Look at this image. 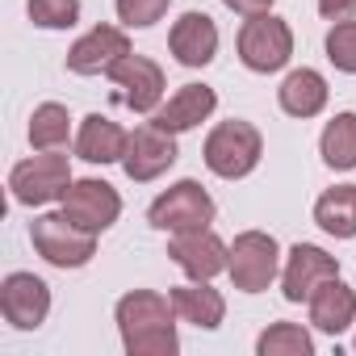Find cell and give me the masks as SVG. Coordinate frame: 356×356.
<instances>
[{"label": "cell", "instance_id": "cell-4", "mask_svg": "<svg viewBox=\"0 0 356 356\" xmlns=\"http://www.w3.org/2000/svg\"><path fill=\"white\" fill-rule=\"evenodd\" d=\"M155 231H197L214 222V197L197 185V181H176L168 193H159L147 210Z\"/></svg>", "mask_w": 356, "mask_h": 356}, {"label": "cell", "instance_id": "cell-3", "mask_svg": "<svg viewBox=\"0 0 356 356\" xmlns=\"http://www.w3.org/2000/svg\"><path fill=\"white\" fill-rule=\"evenodd\" d=\"M30 239L38 256L55 268H84L97 256V231H84L67 214H42L30 227Z\"/></svg>", "mask_w": 356, "mask_h": 356}, {"label": "cell", "instance_id": "cell-29", "mask_svg": "<svg viewBox=\"0 0 356 356\" xmlns=\"http://www.w3.org/2000/svg\"><path fill=\"white\" fill-rule=\"evenodd\" d=\"M222 5L231 13H243V17H256V13H268L273 9V0H222Z\"/></svg>", "mask_w": 356, "mask_h": 356}, {"label": "cell", "instance_id": "cell-23", "mask_svg": "<svg viewBox=\"0 0 356 356\" xmlns=\"http://www.w3.org/2000/svg\"><path fill=\"white\" fill-rule=\"evenodd\" d=\"M67 138H72L67 109L55 105V101L38 105L34 118H30V143H34V151H59V147H67Z\"/></svg>", "mask_w": 356, "mask_h": 356}, {"label": "cell", "instance_id": "cell-5", "mask_svg": "<svg viewBox=\"0 0 356 356\" xmlns=\"http://www.w3.org/2000/svg\"><path fill=\"white\" fill-rule=\"evenodd\" d=\"M289 55H293V34H289V26L281 17L256 13V17L243 22V30H239V59H243V67L268 76V72H281L289 63Z\"/></svg>", "mask_w": 356, "mask_h": 356}, {"label": "cell", "instance_id": "cell-24", "mask_svg": "<svg viewBox=\"0 0 356 356\" xmlns=\"http://www.w3.org/2000/svg\"><path fill=\"white\" fill-rule=\"evenodd\" d=\"M256 352H260V356H310V352H314V339H310V331H302L298 323H273V327L256 339Z\"/></svg>", "mask_w": 356, "mask_h": 356}, {"label": "cell", "instance_id": "cell-14", "mask_svg": "<svg viewBox=\"0 0 356 356\" xmlns=\"http://www.w3.org/2000/svg\"><path fill=\"white\" fill-rule=\"evenodd\" d=\"M126 55H130V38L118 26H97L67 51V67L76 76H101L113 63H122Z\"/></svg>", "mask_w": 356, "mask_h": 356}, {"label": "cell", "instance_id": "cell-15", "mask_svg": "<svg viewBox=\"0 0 356 356\" xmlns=\"http://www.w3.org/2000/svg\"><path fill=\"white\" fill-rule=\"evenodd\" d=\"M168 47H172V55H176V63H181V67H206L218 55V26H214V17L185 13L181 22L172 26Z\"/></svg>", "mask_w": 356, "mask_h": 356}, {"label": "cell", "instance_id": "cell-12", "mask_svg": "<svg viewBox=\"0 0 356 356\" xmlns=\"http://www.w3.org/2000/svg\"><path fill=\"white\" fill-rule=\"evenodd\" d=\"M176 143L168 130L159 126H138L130 138H126V155H122V168L130 181H155V176H163L172 163H176Z\"/></svg>", "mask_w": 356, "mask_h": 356}, {"label": "cell", "instance_id": "cell-10", "mask_svg": "<svg viewBox=\"0 0 356 356\" xmlns=\"http://www.w3.org/2000/svg\"><path fill=\"white\" fill-rule=\"evenodd\" d=\"M0 310H5V318L22 331H34L47 323L51 314V289L42 277L34 273H9L5 285H0Z\"/></svg>", "mask_w": 356, "mask_h": 356}, {"label": "cell", "instance_id": "cell-27", "mask_svg": "<svg viewBox=\"0 0 356 356\" xmlns=\"http://www.w3.org/2000/svg\"><path fill=\"white\" fill-rule=\"evenodd\" d=\"M168 5L172 0H118V17L130 30H147V26H155L168 13Z\"/></svg>", "mask_w": 356, "mask_h": 356}, {"label": "cell", "instance_id": "cell-8", "mask_svg": "<svg viewBox=\"0 0 356 356\" xmlns=\"http://www.w3.org/2000/svg\"><path fill=\"white\" fill-rule=\"evenodd\" d=\"M168 256L181 264L193 281H210L218 277L227 264H231V248L210 231V227H197V231H176L172 243H168Z\"/></svg>", "mask_w": 356, "mask_h": 356}, {"label": "cell", "instance_id": "cell-22", "mask_svg": "<svg viewBox=\"0 0 356 356\" xmlns=\"http://www.w3.org/2000/svg\"><path fill=\"white\" fill-rule=\"evenodd\" d=\"M318 151H323V163L335 172L356 168V113H335L318 138Z\"/></svg>", "mask_w": 356, "mask_h": 356}, {"label": "cell", "instance_id": "cell-9", "mask_svg": "<svg viewBox=\"0 0 356 356\" xmlns=\"http://www.w3.org/2000/svg\"><path fill=\"white\" fill-rule=\"evenodd\" d=\"M109 80L118 84V101L134 113H155L163 97V72L147 55H126L122 63L109 67Z\"/></svg>", "mask_w": 356, "mask_h": 356}, {"label": "cell", "instance_id": "cell-18", "mask_svg": "<svg viewBox=\"0 0 356 356\" xmlns=\"http://www.w3.org/2000/svg\"><path fill=\"white\" fill-rule=\"evenodd\" d=\"M126 130L101 113H88L80 122V134H76V155L88 159V163H122L126 155Z\"/></svg>", "mask_w": 356, "mask_h": 356}, {"label": "cell", "instance_id": "cell-28", "mask_svg": "<svg viewBox=\"0 0 356 356\" xmlns=\"http://www.w3.org/2000/svg\"><path fill=\"white\" fill-rule=\"evenodd\" d=\"M318 13L327 22H348L356 13V0H318Z\"/></svg>", "mask_w": 356, "mask_h": 356}, {"label": "cell", "instance_id": "cell-26", "mask_svg": "<svg viewBox=\"0 0 356 356\" xmlns=\"http://www.w3.org/2000/svg\"><path fill=\"white\" fill-rule=\"evenodd\" d=\"M327 59L339 72H356V22H335L327 34Z\"/></svg>", "mask_w": 356, "mask_h": 356}, {"label": "cell", "instance_id": "cell-13", "mask_svg": "<svg viewBox=\"0 0 356 356\" xmlns=\"http://www.w3.org/2000/svg\"><path fill=\"white\" fill-rule=\"evenodd\" d=\"M327 277H339V260L327 256L323 248L314 243H298L285 260V273H281V293L285 302H310V293L327 281Z\"/></svg>", "mask_w": 356, "mask_h": 356}, {"label": "cell", "instance_id": "cell-16", "mask_svg": "<svg viewBox=\"0 0 356 356\" xmlns=\"http://www.w3.org/2000/svg\"><path fill=\"white\" fill-rule=\"evenodd\" d=\"M214 105H218L214 88H206V84H185L163 109H155L151 126H159V130H168V134H185V130L202 126V122L214 113Z\"/></svg>", "mask_w": 356, "mask_h": 356}, {"label": "cell", "instance_id": "cell-6", "mask_svg": "<svg viewBox=\"0 0 356 356\" xmlns=\"http://www.w3.org/2000/svg\"><path fill=\"white\" fill-rule=\"evenodd\" d=\"M277 268H281V252H277V239L264 235V231H243L235 235L231 243V281L235 289L243 293H264L273 281H277Z\"/></svg>", "mask_w": 356, "mask_h": 356}, {"label": "cell", "instance_id": "cell-11", "mask_svg": "<svg viewBox=\"0 0 356 356\" xmlns=\"http://www.w3.org/2000/svg\"><path fill=\"white\" fill-rule=\"evenodd\" d=\"M63 214L84 231H109L122 214V197L105 181H72L63 193Z\"/></svg>", "mask_w": 356, "mask_h": 356}, {"label": "cell", "instance_id": "cell-20", "mask_svg": "<svg viewBox=\"0 0 356 356\" xmlns=\"http://www.w3.org/2000/svg\"><path fill=\"white\" fill-rule=\"evenodd\" d=\"M277 97H281V109L289 118H314L327 105V80L318 72H310V67H298V72L285 76V84L277 88Z\"/></svg>", "mask_w": 356, "mask_h": 356}, {"label": "cell", "instance_id": "cell-1", "mask_svg": "<svg viewBox=\"0 0 356 356\" xmlns=\"http://www.w3.org/2000/svg\"><path fill=\"white\" fill-rule=\"evenodd\" d=\"M176 306L172 298L155 293V289H134L118 302V331L130 356H176L181 339H176V323H172Z\"/></svg>", "mask_w": 356, "mask_h": 356}, {"label": "cell", "instance_id": "cell-17", "mask_svg": "<svg viewBox=\"0 0 356 356\" xmlns=\"http://www.w3.org/2000/svg\"><path fill=\"white\" fill-rule=\"evenodd\" d=\"M310 323L327 335H339L356 323V293L339 281V277H327L314 293H310Z\"/></svg>", "mask_w": 356, "mask_h": 356}, {"label": "cell", "instance_id": "cell-25", "mask_svg": "<svg viewBox=\"0 0 356 356\" xmlns=\"http://www.w3.org/2000/svg\"><path fill=\"white\" fill-rule=\"evenodd\" d=\"M30 22L42 30H72L80 22V0H30Z\"/></svg>", "mask_w": 356, "mask_h": 356}, {"label": "cell", "instance_id": "cell-21", "mask_svg": "<svg viewBox=\"0 0 356 356\" xmlns=\"http://www.w3.org/2000/svg\"><path fill=\"white\" fill-rule=\"evenodd\" d=\"M314 222L335 235V239H352L356 235V185H335L314 202Z\"/></svg>", "mask_w": 356, "mask_h": 356}, {"label": "cell", "instance_id": "cell-7", "mask_svg": "<svg viewBox=\"0 0 356 356\" xmlns=\"http://www.w3.org/2000/svg\"><path fill=\"white\" fill-rule=\"evenodd\" d=\"M67 185H72V163H67V155H55V151L22 159L9 176V189L22 206H47V202L63 197Z\"/></svg>", "mask_w": 356, "mask_h": 356}, {"label": "cell", "instance_id": "cell-19", "mask_svg": "<svg viewBox=\"0 0 356 356\" xmlns=\"http://www.w3.org/2000/svg\"><path fill=\"white\" fill-rule=\"evenodd\" d=\"M168 298H172L176 314H181L185 323H193V327H202V331H214V327L222 323V314H227V302H222V293H218V289H210L206 281L176 285Z\"/></svg>", "mask_w": 356, "mask_h": 356}, {"label": "cell", "instance_id": "cell-2", "mask_svg": "<svg viewBox=\"0 0 356 356\" xmlns=\"http://www.w3.org/2000/svg\"><path fill=\"white\" fill-rule=\"evenodd\" d=\"M264 155V138L252 122H218L206 138V168L214 176H222V181H239V176H248Z\"/></svg>", "mask_w": 356, "mask_h": 356}]
</instances>
